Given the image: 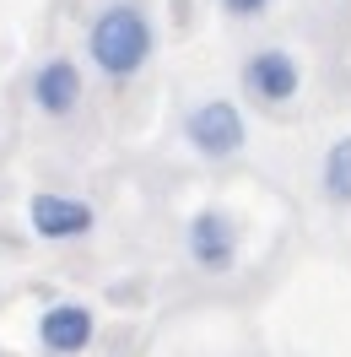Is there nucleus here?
I'll return each mask as SVG.
<instances>
[{
	"mask_svg": "<svg viewBox=\"0 0 351 357\" xmlns=\"http://www.w3.org/2000/svg\"><path fill=\"white\" fill-rule=\"evenodd\" d=\"M87 49H92V66L114 76V82H125L135 70L146 66V54H152V27L146 17L135 11V6H109L87 33Z\"/></svg>",
	"mask_w": 351,
	"mask_h": 357,
	"instance_id": "nucleus-1",
	"label": "nucleus"
},
{
	"mask_svg": "<svg viewBox=\"0 0 351 357\" xmlns=\"http://www.w3.org/2000/svg\"><path fill=\"white\" fill-rule=\"evenodd\" d=\"M184 135H189V146H195L200 157H238L243 152V114L233 109V103H200V109H189V119H184Z\"/></svg>",
	"mask_w": 351,
	"mask_h": 357,
	"instance_id": "nucleus-2",
	"label": "nucleus"
},
{
	"mask_svg": "<svg viewBox=\"0 0 351 357\" xmlns=\"http://www.w3.org/2000/svg\"><path fill=\"white\" fill-rule=\"evenodd\" d=\"M297 82H303V70H297V60L286 49H260L243 66V87L254 92V98H265V103H286L297 92Z\"/></svg>",
	"mask_w": 351,
	"mask_h": 357,
	"instance_id": "nucleus-3",
	"label": "nucleus"
},
{
	"mask_svg": "<svg viewBox=\"0 0 351 357\" xmlns=\"http://www.w3.org/2000/svg\"><path fill=\"white\" fill-rule=\"evenodd\" d=\"M27 222H33V233L38 238H81L92 227V206L87 201H70V195H33V206H27Z\"/></svg>",
	"mask_w": 351,
	"mask_h": 357,
	"instance_id": "nucleus-4",
	"label": "nucleus"
},
{
	"mask_svg": "<svg viewBox=\"0 0 351 357\" xmlns=\"http://www.w3.org/2000/svg\"><path fill=\"white\" fill-rule=\"evenodd\" d=\"M189 255H195L200 271H227L238 260V233L221 211H200L189 222Z\"/></svg>",
	"mask_w": 351,
	"mask_h": 357,
	"instance_id": "nucleus-5",
	"label": "nucleus"
},
{
	"mask_svg": "<svg viewBox=\"0 0 351 357\" xmlns=\"http://www.w3.org/2000/svg\"><path fill=\"white\" fill-rule=\"evenodd\" d=\"M38 341H44L54 357L87 352L92 347V314L81 309V303H54V309L38 319Z\"/></svg>",
	"mask_w": 351,
	"mask_h": 357,
	"instance_id": "nucleus-6",
	"label": "nucleus"
},
{
	"mask_svg": "<svg viewBox=\"0 0 351 357\" xmlns=\"http://www.w3.org/2000/svg\"><path fill=\"white\" fill-rule=\"evenodd\" d=\"M33 103L44 114H70L76 103H81V70L70 66V60H49L38 76H33Z\"/></svg>",
	"mask_w": 351,
	"mask_h": 357,
	"instance_id": "nucleus-7",
	"label": "nucleus"
},
{
	"mask_svg": "<svg viewBox=\"0 0 351 357\" xmlns=\"http://www.w3.org/2000/svg\"><path fill=\"white\" fill-rule=\"evenodd\" d=\"M325 195L329 201L351 206V135H341L325 157Z\"/></svg>",
	"mask_w": 351,
	"mask_h": 357,
	"instance_id": "nucleus-8",
	"label": "nucleus"
},
{
	"mask_svg": "<svg viewBox=\"0 0 351 357\" xmlns=\"http://www.w3.org/2000/svg\"><path fill=\"white\" fill-rule=\"evenodd\" d=\"M221 6H227L233 17H260V11L270 6V0H221Z\"/></svg>",
	"mask_w": 351,
	"mask_h": 357,
	"instance_id": "nucleus-9",
	"label": "nucleus"
}]
</instances>
